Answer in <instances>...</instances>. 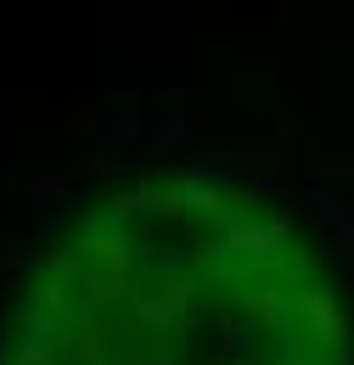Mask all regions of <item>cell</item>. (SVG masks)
Segmentation results:
<instances>
[{
  "label": "cell",
  "instance_id": "cell-4",
  "mask_svg": "<svg viewBox=\"0 0 354 365\" xmlns=\"http://www.w3.org/2000/svg\"><path fill=\"white\" fill-rule=\"evenodd\" d=\"M248 331H220V343H214V360H248Z\"/></svg>",
  "mask_w": 354,
  "mask_h": 365
},
{
  "label": "cell",
  "instance_id": "cell-5",
  "mask_svg": "<svg viewBox=\"0 0 354 365\" xmlns=\"http://www.w3.org/2000/svg\"><path fill=\"white\" fill-rule=\"evenodd\" d=\"M225 197L220 191H203V185H197V191H186V197H180V208H203V214H214V208H220Z\"/></svg>",
  "mask_w": 354,
  "mask_h": 365
},
{
  "label": "cell",
  "instance_id": "cell-8",
  "mask_svg": "<svg viewBox=\"0 0 354 365\" xmlns=\"http://www.w3.org/2000/svg\"><path fill=\"white\" fill-rule=\"evenodd\" d=\"M332 365H349V354H343V360H332Z\"/></svg>",
  "mask_w": 354,
  "mask_h": 365
},
{
  "label": "cell",
  "instance_id": "cell-7",
  "mask_svg": "<svg viewBox=\"0 0 354 365\" xmlns=\"http://www.w3.org/2000/svg\"><path fill=\"white\" fill-rule=\"evenodd\" d=\"M338 230H343V242H349V253H354V214H338Z\"/></svg>",
  "mask_w": 354,
  "mask_h": 365
},
{
  "label": "cell",
  "instance_id": "cell-6",
  "mask_svg": "<svg viewBox=\"0 0 354 365\" xmlns=\"http://www.w3.org/2000/svg\"><path fill=\"white\" fill-rule=\"evenodd\" d=\"M23 365H51V354H45V343H29V337H23Z\"/></svg>",
  "mask_w": 354,
  "mask_h": 365
},
{
  "label": "cell",
  "instance_id": "cell-1",
  "mask_svg": "<svg viewBox=\"0 0 354 365\" xmlns=\"http://www.w3.org/2000/svg\"><path fill=\"white\" fill-rule=\"evenodd\" d=\"M56 315H62V287H29V298H23V337L45 343Z\"/></svg>",
  "mask_w": 354,
  "mask_h": 365
},
{
  "label": "cell",
  "instance_id": "cell-3",
  "mask_svg": "<svg viewBox=\"0 0 354 365\" xmlns=\"http://www.w3.org/2000/svg\"><path fill=\"white\" fill-rule=\"evenodd\" d=\"M231 253H236V247H231V230L197 242V264H203V270H225V264H231Z\"/></svg>",
  "mask_w": 354,
  "mask_h": 365
},
{
  "label": "cell",
  "instance_id": "cell-2",
  "mask_svg": "<svg viewBox=\"0 0 354 365\" xmlns=\"http://www.w3.org/2000/svg\"><path fill=\"white\" fill-rule=\"evenodd\" d=\"M310 320L320 326V343L343 349V320H338V304H332L326 292H310Z\"/></svg>",
  "mask_w": 354,
  "mask_h": 365
}]
</instances>
